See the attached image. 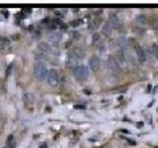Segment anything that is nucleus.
<instances>
[{"label":"nucleus","instance_id":"4468645a","mask_svg":"<svg viewBox=\"0 0 158 148\" xmlns=\"http://www.w3.org/2000/svg\"><path fill=\"white\" fill-rule=\"evenodd\" d=\"M112 31H113V29L111 27V25L109 24V23H105L103 25V28H102V33L105 35V36H111V34H112Z\"/></svg>","mask_w":158,"mask_h":148},{"label":"nucleus","instance_id":"20e7f679","mask_svg":"<svg viewBox=\"0 0 158 148\" xmlns=\"http://www.w3.org/2000/svg\"><path fill=\"white\" fill-rule=\"evenodd\" d=\"M89 67H90V69L94 72L98 71L101 67L100 58L98 56H92L90 59H89Z\"/></svg>","mask_w":158,"mask_h":148},{"label":"nucleus","instance_id":"39448f33","mask_svg":"<svg viewBox=\"0 0 158 148\" xmlns=\"http://www.w3.org/2000/svg\"><path fill=\"white\" fill-rule=\"evenodd\" d=\"M109 24L111 25L112 29H116V30H118L123 27V23L121 21V19L118 18L117 15H111L110 16V22Z\"/></svg>","mask_w":158,"mask_h":148},{"label":"nucleus","instance_id":"7ed1b4c3","mask_svg":"<svg viewBox=\"0 0 158 148\" xmlns=\"http://www.w3.org/2000/svg\"><path fill=\"white\" fill-rule=\"evenodd\" d=\"M47 80L49 86L52 87H56L58 85V82H59V74L58 72L56 70V69H51L48 73V77H47Z\"/></svg>","mask_w":158,"mask_h":148},{"label":"nucleus","instance_id":"aec40b11","mask_svg":"<svg viewBox=\"0 0 158 148\" xmlns=\"http://www.w3.org/2000/svg\"><path fill=\"white\" fill-rule=\"evenodd\" d=\"M136 20H137V22L138 23H140L141 25H143L145 23V17L143 16V15H140V16H138L137 18H136Z\"/></svg>","mask_w":158,"mask_h":148},{"label":"nucleus","instance_id":"f03ea898","mask_svg":"<svg viewBox=\"0 0 158 148\" xmlns=\"http://www.w3.org/2000/svg\"><path fill=\"white\" fill-rule=\"evenodd\" d=\"M73 75L78 81H85L89 76V69L85 65H77L73 70Z\"/></svg>","mask_w":158,"mask_h":148},{"label":"nucleus","instance_id":"2eb2a0df","mask_svg":"<svg viewBox=\"0 0 158 148\" xmlns=\"http://www.w3.org/2000/svg\"><path fill=\"white\" fill-rule=\"evenodd\" d=\"M101 24V19H94L89 23V29L90 30H95L99 27V25Z\"/></svg>","mask_w":158,"mask_h":148},{"label":"nucleus","instance_id":"6ab92c4d","mask_svg":"<svg viewBox=\"0 0 158 148\" xmlns=\"http://www.w3.org/2000/svg\"><path fill=\"white\" fill-rule=\"evenodd\" d=\"M151 52L158 59V44H153L151 47Z\"/></svg>","mask_w":158,"mask_h":148},{"label":"nucleus","instance_id":"b1692460","mask_svg":"<svg viewBox=\"0 0 158 148\" xmlns=\"http://www.w3.org/2000/svg\"><path fill=\"white\" fill-rule=\"evenodd\" d=\"M4 148H5V147H4Z\"/></svg>","mask_w":158,"mask_h":148},{"label":"nucleus","instance_id":"6e6552de","mask_svg":"<svg viewBox=\"0 0 158 148\" xmlns=\"http://www.w3.org/2000/svg\"><path fill=\"white\" fill-rule=\"evenodd\" d=\"M115 59L117 60V62L118 63V65H123V64H126V62H127L126 54H125V52L122 51V49H120V51H117Z\"/></svg>","mask_w":158,"mask_h":148},{"label":"nucleus","instance_id":"4be33fe9","mask_svg":"<svg viewBox=\"0 0 158 148\" xmlns=\"http://www.w3.org/2000/svg\"><path fill=\"white\" fill-rule=\"evenodd\" d=\"M74 108H75V109H81V110H84V109H85V107L82 106V105H75V106H74Z\"/></svg>","mask_w":158,"mask_h":148},{"label":"nucleus","instance_id":"f257e3e1","mask_svg":"<svg viewBox=\"0 0 158 148\" xmlns=\"http://www.w3.org/2000/svg\"><path fill=\"white\" fill-rule=\"evenodd\" d=\"M48 70L44 62L38 61L34 65V75L39 81H44L48 77Z\"/></svg>","mask_w":158,"mask_h":148},{"label":"nucleus","instance_id":"412c9836","mask_svg":"<svg viewBox=\"0 0 158 148\" xmlns=\"http://www.w3.org/2000/svg\"><path fill=\"white\" fill-rule=\"evenodd\" d=\"M152 26H153V28H154V29H158V20H155V21H154V23H153L152 24Z\"/></svg>","mask_w":158,"mask_h":148},{"label":"nucleus","instance_id":"9d476101","mask_svg":"<svg viewBox=\"0 0 158 148\" xmlns=\"http://www.w3.org/2000/svg\"><path fill=\"white\" fill-rule=\"evenodd\" d=\"M23 101H24V104L27 107H31L35 103V97L31 93H26L23 97Z\"/></svg>","mask_w":158,"mask_h":148},{"label":"nucleus","instance_id":"9b49d317","mask_svg":"<svg viewBox=\"0 0 158 148\" xmlns=\"http://www.w3.org/2000/svg\"><path fill=\"white\" fill-rule=\"evenodd\" d=\"M48 42H51L52 43H58L59 42L61 41V39H62V36L60 34H58V33H52V34H49L48 36Z\"/></svg>","mask_w":158,"mask_h":148},{"label":"nucleus","instance_id":"f3484780","mask_svg":"<svg viewBox=\"0 0 158 148\" xmlns=\"http://www.w3.org/2000/svg\"><path fill=\"white\" fill-rule=\"evenodd\" d=\"M6 144L7 146H9L10 148H13L14 147V136L11 134L7 137V140H6Z\"/></svg>","mask_w":158,"mask_h":148},{"label":"nucleus","instance_id":"423d86ee","mask_svg":"<svg viewBox=\"0 0 158 148\" xmlns=\"http://www.w3.org/2000/svg\"><path fill=\"white\" fill-rule=\"evenodd\" d=\"M107 66L112 72H117L120 68V65H118V63L114 56H109V58L107 59Z\"/></svg>","mask_w":158,"mask_h":148},{"label":"nucleus","instance_id":"ddd939ff","mask_svg":"<svg viewBox=\"0 0 158 148\" xmlns=\"http://www.w3.org/2000/svg\"><path fill=\"white\" fill-rule=\"evenodd\" d=\"M72 53L78 59H81L83 58L84 56H85V51H84V49L81 48V47H75L73 49Z\"/></svg>","mask_w":158,"mask_h":148},{"label":"nucleus","instance_id":"f8f14e48","mask_svg":"<svg viewBox=\"0 0 158 148\" xmlns=\"http://www.w3.org/2000/svg\"><path fill=\"white\" fill-rule=\"evenodd\" d=\"M77 61H78V58L74 56L72 52L69 53L67 56V64H68V66H71V67L75 68L77 66Z\"/></svg>","mask_w":158,"mask_h":148},{"label":"nucleus","instance_id":"dca6fc26","mask_svg":"<svg viewBox=\"0 0 158 148\" xmlns=\"http://www.w3.org/2000/svg\"><path fill=\"white\" fill-rule=\"evenodd\" d=\"M9 43H10V42L7 38L0 37V47H5L6 46H8Z\"/></svg>","mask_w":158,"mask_h":148},{"label":"nucleus","instance_id":"a211bd4d","mask_svg":"<svg viewBox=\"0 0 158 148\" xmlns=\"http://www.w3.org/2000/svg\"><path fill=\"white\" fill-rule=\"evenodd\" d=\"M100 39H101V37H100V34H98V33H95L92 36V43L94 44H96L98 43L99 42H100Z\"/></svg>","mask_w":158,"mask_h":148},{"label":"nucleus","instance_id":"0eeeda50","mask_svg":"<svg viewBox=\"0 0 158 148\" xmlns=\"http://www.w3.org/2000/svg\"><path fill=\"white\" fill-rule=\"evenodd\" d=\"M135 54H136V56H137L138 61L141 62V63L145 62V60H146V56H145L144 51H143V48L140 47L139 46H135Z\"/></svg>","mask_w":158,"mask_h":148},{"label":"nucleus","instance_id":"5701e85b","mask_svg":"<svg viewBox=\"0 0 158 148\" xmlns=\"http://www.w3.org/2000/svg\"><path fill=\"white\" fill-rule=\"evenodd\" d=\"M40 148H47V144L46 143H44V144H42L41 146H40Z\"/></svg>","mask_w":158,"mask_h":148},{"label":"nucleus","instance_id":"1a4fd4ad","mask_svg":"<svg viewBox=\"0 0 158 148\" xmlns=\"http://www.w3.org/2000/svg\"><path fill=\"white\" fill-rule=\"evenodd\" d=\"M38 49L40 51V52H42L44 54H47V53H49L51 52V46L46 43V42H41L38 43Z\"/></svg>","mask_w":158,"mask_h":148}]
</instances>
